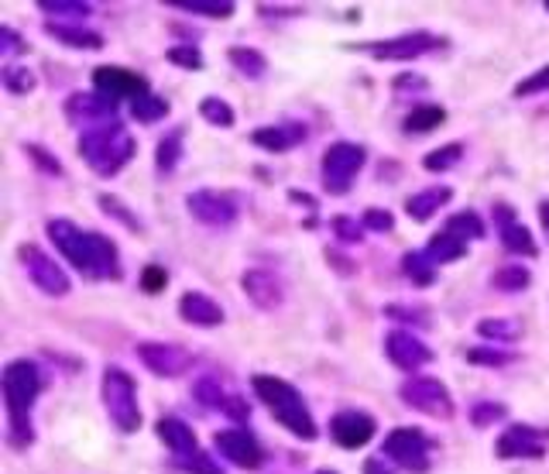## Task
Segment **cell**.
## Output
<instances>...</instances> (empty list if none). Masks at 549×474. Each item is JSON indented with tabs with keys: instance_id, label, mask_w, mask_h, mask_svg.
I'll return each mask as SVG.
<instances>
[{
	"instance_id": "cell-1",
	"label": "cell",
	"mask_w": 549,
	"mask_h": 474,
	"mask_svg": "<svg viewBox=\"0 0 549 474\" xmlns=\"http://www.w3.org/2000/svg\"><path fill=\"white\" fill-rule=\"evenodd\" d=\"M52 245L58 248L62 258H69L76 272H83L86 279H103V282H117L121 279V258H117V245L111 237H103L97 230L76 227L66 216H56L45 224Z\"/></svg>"
},
{
	"instance_id": "cell-2",
	"label": "cell",
	"mask_w": 549,
	"mask_h": 474,
	"mask_svg": "<svg viewBox=\"0 0 549 474\" xmlns=\"http://www.w3.org/2000/svg\"><path fill=\"white\" fill-rule=\"evenodd\" d=\"M251 388H254V395L271 409V416L279 419L292 437H299V440H316V423H312L310 406L302 403V395H299L285 378L254 374Z\"/></svg>"
},
{
	"instance_id": "cell-3",
	"label": "cell",
	"mask_w": 549,
	"mask_h": 474,
	"mask_svg": "<svg viewBox=\"0 0 549 474\" xmlns=\"http://www.w3.org/2000/svg\"><path fill=\"white\" fill-rule=\"evenodd\" d=\"M79 155L86 158V165L100 175L121 173L131 155H134V142L121 121H107L79 134Z\"/></svg>"
},
{
	"instance_id": "cell-4",
	"label": "cell",
	"mask_w": 549,
	"mask_h": 474,
	"mask_svg": "<svg viewBox=\"0 0 549 474\" xmlns=\"http://www.w3.org/2000/svg\"><path fill=\"white\" fill-rule=\"evenodd\" d=\"M103 406L107 416L121 433H138L142 427V406H138V385L124 368L103 372Z\"/></svg>"
},
{
	"instance_id": "cell-5",
	"label": "cell",
	"mask_w": 549,
	"mask_h": 474,
	"mask_svg": "<svg viewBox=\"0 0 549 474\" xmlns=\"http://www.w3.org/2000/svg\"><path fill=\"white\" fill-rule=\"evenodd\" d=\"M38 392H42V374L35 361L17 358L4 368V403L11 419H28L38 403Z\"/></svg>"
},
{
	"instance_id": "cell-6",
	"label": "cell",
	"mask_w": 549,
	"mask_h": 474,
	"mask_svg": "<svg viewBox=\"0 0 549 474\" xmlns=\"http://www.w3.org/2000/svg\"><path fill=\"white\" fill-rule=\"evenodd\" d=\"M367 162V152L361 148V144L354 142H337L330 144L323 152V186L326 193H333V196H340V193H347L354 183V175L361 173V165Z\"/></svg>"
},
{
	"instance_id": "cell-7",
	"label": "cell",
	"mask_w": 549,
	"mask_h": 474,
	"mask_svg": "<svg viewBox=\"0 0 549 474\" xmlns=\"http://www.w3.org/2000/svg\"><path fill=\"white\" fill-rule=\"evenodd\" d=\"M385 458L406 468L412 474H426L429 471V440H426L423 430H412V427H398L385 437Z\"/></svg>"
},
{
	"instance_id": "cell-8",
	"label": "cell",
	"mask_w": 549,
	"mask_h": 474,
	"mask_svg": "<svg viewBox=\"0 0 549 474\" xmlns=\"http://www.w3.org/2000/svg\"><path fill=\"white\" fill-rule=\"evenodd\" d=\"M17 258L28 269L31 282L42 289L45 296H66L69 292V275L62 272V265L52 255H45L38 245H21L17 248Z\"/></svg>"
},
{
	"instance_id": "cell-9",
	"label": "cell",
	"mask_w": 549,
	"mask_h": 474,
	"mask_svg": "<svg viewBox=\"0 0 549 474\" xmlns=\"http://www.w3.org/2000/svg\"><path fill=\"white\" fill-rule=\"evenodd\" d=\"M402 403L419 409L426 416L433 419H450L453 416V399L447 385L437 382V378H412L402 385Z\"/></svg>"
},
{
	"instance_id": "cell-10",
	"label": "cell",
	"mask_w": 549,
	"mask_h": 474,
	"mask_svg": "<svg viewBox=\"0 0 549 474\" xmlns=\"http://www.w3.org/2000/svg\"><path fill=\"white\" fill-rule=\"evenodd\" d=\"M189 214L196 216L199 224L206 227H230L238 220L240 206L230 193H220V189H199V193H189Z\"/></svg>"
},
{
	"instance_id": "cell-11",
	"label": "cell",
	"mask_w": 549,
	"mask_h": 474,
	"mask_svg": "<svg viewBox=\"0 0 549 474\" xmlns=\"http://www.w3.org/2000/svg\"><path fill=\"white\" fill-rule=\"evenodd\" d=\"M546 444H549V430H535V427L515 423V427H508V430L498 437L494 454L501 460H519V458L535 460L546 454Z\"/></svg>"
},
{
	"instance_id": "cell-12",
	"label": "cell",
	"mask_w": 549,
	"mask_h": 474,
	"mask_svg": "<svg viewBox=\"0 0 549 474\" xmlns=\"http://www.w3.org/2000/svg\"><path fill=\"white\" fill-rule=\"evenodd\" d=\"M213 447H216V450H220L234 468H244V471L261 468V460H265L261 444H258L248 430H220L216 437H213Z\"/></svg>"
},
{
	"instance_id": "cell-13",
	"label": "cell",
	"mask_w": 549,
	"mask_h": 474,
	"mask_svg": "<svg viewBox=\"0 0 549 474\" xmlns=\"http://www.w3.org/2000/svg\"><path fill=\"white\" fill-rule=\"evenodd\" d=\"M117 114V100L100 93V90H90V93H72L66 100V117L72 124H107Z\"/></svg>"
},
{
	"instance_id": "cell-14",
	"label": "cell",
	"mask_w": 549,
	"mask_h": 474,
	"mask_svg": "<svg viewBox=\"0 0 549 474\" xmlns=\"http://www.w3.org/2000/svg\"><path fill=\"white\" fill-rule=\"evenodd\" d=\"M385 354L392 361L395 368H402V372H416V368H423L433 361V351L416 337L412 331H392L385 337Z\"/></svg>"
},
{
	"instance_id": "cell-15",
	"label": "cell",
	"mask_w": 549,
	"mask_h": 474,
	"mask_svg": "<svg viewBox=\"0 0 549 474\" xmlns=\"http://www.w3.org/2000/svg\"><path fill=\"white\" fill-rule=\"evenodd\" d=\"M439 38L437 35H429V31H412V35H398V38H388V42H375L367 45V52L375 58H392V62H402V58H416V56H426V52H433L439 48Z\"/></svg>"
},
{
	"instance_id": "cell-16",
	"label": "cell",
	"mask_w": 549,
	"mask_h": 474,
	"mask_svg": "<svg viewBox=\"0 0 549 474\" xmlns=\"http://www.w3.org/2000/svg\"><path fill=\"white\" fill-rule=\"evenodd\" d=\"M138 358L144 361V368H152L162 378H175V374H183L189 368V354H185L183 347L165 344V341H144V344H138Z\"/></svg>"
},
{
	"instance_id": "cell-17",
	"label": "cell",
	"mask_w": 549,
	"mask_h": 474,
	"mask_svg": "<svg viewBox=\"0 0 549 474\" xmlns=\"http://www.w3.org/2000/svg\"><path fill=\"white\" fill-rule=\"evenodd\" d=\"M93 87H97L100 93L113 97V100H121V97L138 100V97H144V93H148L144 76H138V72H127V69H121V66H100V69L93 72Z\"/></svg>"
},
{
	"instance_id": "cell-18",
	"label": "cell",
	"mask_w": 549,
	"mask_h": 474,
	"mask_svg": "<svg viewBox=\"0 0 549 474\" xmlns=\"http://www.w3.org/2000/svg\"><path fill=\"white\" fill-rule=\"evenodd\" d=\"M330 433H333V440H337L340 447L357 450V447H364L367 440L375 437V419L367 416V413H357V409H343V413L333 416Z\"/></svg>"
},
{
	"instance_id": "cell-19",
	"label": "cell",
	"mask_w": 549,
	"mask_h": 474,
	"mask_svg": "<svg viewBox=\"0 0 549 474\" xmlns=\"http://www.w3.org/2000/svg\"><path fill=\"white\" fill-rule=\"evenodd\" d=\"M494 224H498V237H501V245H505L512 255H525V258H533L535 251H539L535 241H533V234H529V227L515 220L512 206L498 203V206H494Z\"/></svg>"
},
{
	"instance_id": "cell-20",
	"label": "cell",
	"mask_w": 549,
	"mask_h": 474,
	"mask_svg": "<svg viewBox=\"0 0 549 474\" xmlns=\"http://www.w3.org/2000/svg\"><path fill=\"white\" fill-rule=\"evenodd\" d=\"M240 286H244L248 300H251L258 310H275V306L285 300V289H282V282H279V275L265 272V269H251V272H244Z\"/></svg>"
},
{
	"instance_id": "cell-21",
	"label": "cell",
	"mask_w": 549,
	"mask_h": 474,
	"mask_svg": "<svg viewBox=\"0 0 549 474\" xmlns=\"http://www.w3.org/2000/svg\"><path fill=\"white\" fill-rule=\"evenodd\" d=\"M306 138V124H299V121H279V124H271V128H258L251 134V142L258 148H265V152H292L299 142Z\"/></svg>"
},
{
	"instance_id": "cell-22",
	"label": "cell",
	"mask_w": 549,
	"mask_h": 474,
	"mask_svg": "<svg viewBox=\"0 0 549 474\" xmlns=\"http://www.w3.org/2000/svg\"><path fill=\"white\" fill-rule=\"evenodd\" d=\"M158 437H162V440H165V447L172 450L175 464H183V460H193L199 454L196 433L189 430L183 419L162 416V419H158Z\"/></svg>"
},
{
	"instance_id": "cell-23",
	"label": "cell",
	"mask_w": 549,
	"mask_h": 474,
	"mask_svg": "<svg viewBox=\"0 0 549 474\" xmlns=\"http://www.w3.org/2000/svg\"><path fill=\"white\" fill-rule=\"evenodd\" d=\"M179 313L185 323H196V327H220L224 323V306L203 292H185L179 300Z\"/></svg>"
},
{
	"instance_id": "cell-24",
	"label": "cell",
	"mask_w": 549,
	"mask_h": 474,
	"mask_svg": "<svg viewBox=\"0 0 549 474\" xmlns=\"http://www.w3.org/2000/svg\"><path fill=\"white\" fill-rule=\"evenodd\" d=\"M450 196H453L450 186H429V189H423V193H416V196H408L406 214L423 224V220H429V216L437 214L443 203H450Z\"/></svg>"
},
{
	"instance_id": "cell-25",
	"label": "cell",
	"mask_w": 549,
	"mask_h": 474,
	"mask_svg": "<svg viewBox=\"0 0 549 474\" xmlns=\"http://www.w3.org/2000/svg\"><path fill=\"white\" fill-rule=\"evenodd\" d=\"M467 251V241H460L453 230H439V234H433L429 237V245H426V255H429V261L433 265H450V261L464 258Z\"/></svg>"
},
{
	"instance_id": "cell-26",
	"label": "cell",
	"mask_w": 549,
	"mask_h": 474,
	"mask_svg": "<svg viewBox=\"0 0 549 474\" xmlns=\"http://www.w3.org/2000/svg\"><path fill=\"white\" fill-rule=\"evenodd\" d=\"M45 31L56 38V42L69 45V48H90V52H97V48H103V35H97V31H86V28H69V25H45Z\"/></svg>"
},
{
	"instance_id": "cell-27",
	"label": "cell",
	"mask_w": 549,
	"mask_h": 474,
	"mask_svg": "<svg viewBox=\"0 0 549 474\" xmlns=\"http://www.w3.org/2000/svg\"><path fill=\"white\" fill-rule=\"evenodd\" d=\"M230 62H234L240 76H248V79H261L268 72V58L261 56L258 48H248V45H234V48H230Z\"/></svg>"
},
{
	"instance_id": "cell-28",
	"label": "cell",
	"mask_w": 549,
	"mask_h": 474,
	"mask_svg": "<svg viewBox=\"0 0 549 474\" xmlns=\"http://www.w3.org/2000/svg\"><path fill=\"white\" fill-rule=\"evenodd\" d=\"M443 121H447V111H443V107L423 103V107H416V111L406 117V131L408 134H426V131H437Z\"/></svg>"
},
{
	"instance_id": "cell-29",
	"label": "cell",
	"mask_w": 549,
	"mask_h": 474,
	"mask_svg": "<svg viewBox=\"0 0 549 474\" xmlns=\"http://www.w3.org/2000/svg\"><path fill=\"white\" fill-rule=\"evenodd\" d=\"M165 114H169V100L158 97V93H144L138 100H131V117L142 121V124H155Z\"/></svg>"
},
{
	"instance_id": "cell-30",
	"label": "cell",
	"mask_w": 549,
	"mask_h": 474,
	"mask_svg": "<svg viewBox=\"0 0 549 474\" xmlns=\"http://www.w3.org/2000/svg\"><path fill=\"white\" fill-rule=\"evenodd\" d=\"M169 7H179V11L203 15V17H230L234 15V4H230V0H169Z\"/></svg>"
},
{
	"instance_id": "cell-31",
	"label": "cell",
	"mask_w": 549,
	"mask_h": 474,
	"mask_svg": "<svg viewBox=\"0 0 549 474\" xmlns=\"http://www.w3.org/2000/svg\"><path fill=\"white\" fill-rule=\"evenodd\" d=\"M402 272L416 282V286H433V275H437V265L429 261V255L423 251H408L402 258Z\"/></svg>"
},
{
	"instance_id": "cell-32",
	"label": "cell",
	"mask_w": 549,
	"mask_h": 474,
	"mask_svg": "<svg viewBox=\"0 0 549 474\" xmlns=\"http://www.w3.org/2000/svg\"><path fill=\"white\" fill-rule=\"evenodd\" d=\"M179 155H183V128L169 131V134L158 142V152H155L158 173H172L175 162H179Z\"/></svg>"
},
{
	"instance_id": "cell-33",
	"label": "cell",
	"mask_w": 549,
	"mask_h": 474,
	"mask_svg": "<svg viewBox=\"0 0 549 474\" xmlns=\"http://www.w3.org/2000/svg\"><path fill=\"white\" fill-rule=\"evenodd\" d=\"M447 230H453L460 241H478L484 237V224H480V216L474 210H460V214H453L447 220Z\"/></svg>"
},
{
	"instance_id": "cell-34",
	"label": "cell",
	"mask_w": 549,
	"mask_h": 474,
	"mask_svg": "<svg viewBox=\"0 0 549 474\" xmlns=\"http://www.w3.org/2000/svg\"><path fill=\"white\" fill-rule=\"evenodd\" d=\"M529 282H533V275L522 265H508V269H498L491 275V286L501 289V292H522V289H529Z\"/></svg>"
},
{
	"instance_id": "cell-35",
	"label": "cell",
	"mask_w": 549,
	"mask_h": 474,
	"mask_svg": "<svg viewBox=\"0 0 549 474\" xmlns=\"http://www.w3.org/2000/svg\"><path fill=\"white\" fill-rule=\"evenodd\" d=\"M478 333L484 341H519L522 333V323L519 320H480L478 323Z\"/></svg>"
},
{
	"instance_id": "cell-36",
	"label": "cell",
	"mask_w": 549,
	"mask_h": 474,
	"mask_svg": "<svg viewBox=\"0 0 549 474\" xmlns=\"http://www.w3.org/2000/svg\"><path fill=\"white\" fill-rule=\"evenodd\" d=\"M460 158H464V144L450 142V144H443V148H437V152H429V155L423 158V165L429 173H447V169H453Z\"/></svg>"
},
{
	"instance_id": "cell-37",
	"label": "cell",
	"mask_w": 549,
	"mask_h": 474,
	"mask_svg": "<svg viewBox=\"0 0 549 474\" xmlns=\"http://www.w3.org/2000/svg\"><path fill=\"white\" fill-rule=\"evenodd\" d=\"M4 87L15 97H25V93L38 87V79H35V72L28 66H4Z\"/></svg>"
},
{
	"instance_id": "cell-38",
	"label": "cell",
	"mask_w": 549,
	"mask_h": 474,
	"mask_svg": "<svg viewBox=\"0 0 549 474\" xmlns=\"http://www.w3.org/2000/svg\"><path fill=\"white\" fill-rule=\"evenodd\" d=\"M199 114H203V121L216 124V128H234V111L220 97H206V100L199 103Z\"/></svg>"
},
{
	"instance_id": "cell-39",
	"label": "cell",
	"mask_w": 549,
	"mask_h": 474,
	"mask_svg": "<svg viewBox=\"0 0 549 474\" xmlns=\"http://www.w3.org/2000/svg\"><path fill=\"white\" fill-rule=\"evenodd\" d=\"M45 15H56V17H86V15H93V7L90 4H83V0H42L38 4Z\"/></svg>"
},
{
	"instance_id": "cell-40",
	"label": "cell",
	"mask_w": 549,
	"mask_h": 474,
	"mask_svg": "<svg viewBox=\"0 0 549 474\" xmlns=\"http://www.w3.org/2000/svg\"><path fill=\"white\" fill-rule=\"evenodd\" d=\"M467 361H474V364H488V368H505L515 361L512 351H494V347H470L467 351Z\"/></svg>"
},
{
	"instance_id": "cell-41",
	"label": "cell",
	"mask_w": 549,
	"mask_h": 474,
	"mask_svg": "<svg viewBox=\"0 0 549 474\" xmlns=\"http://www.w3.org/2000/svg\"><path fill=\"white\" fill-rule=\"evenodd\" d=\"M100 210H103V214H111V216H117V220H124L131 230H142V220L131 214V210H127V206L117 200V196H107V193H103V196H100Z\"/></svg>"
},
{
	"instance_id": "cell-42",
	"label": "cell",
	"mask_w": 549,
	"mask_h": 474,
	"mask_svg": "<svg viewBox=\"0 0 549 474\" xmlns=\"http://www.w3.org/2000/svg\"><path fill=\"white\" fill-rule=\"evenodd\" d=\"M169 62L179 66V69H203V56H199V48H193V45H175V48H169Z\"/></svg>"
},
{
	"instance_id": "cell-43",
	"label": "cell",
	"mask_w": 549,
	"mask_h": 474,
	"mask_svg": "<svg viewBox=\"0 0 549 474\" xmlns=\"http://www.w3.org/2000/svg\"><path fill=\"white\" fill-rule=\"evenodd\" d=\"M330 227L337 230V237L340 241H347V245H354V241H361V237H364V224H357V220H354V216H333V220H330Z\"/></svg>"
},
{
	"instance_id": "cell-44",
	"label": "cell",
	"mask_w": 549,
	"mask_h": 474,
	"mask_svg": "<svg viewBox=\"0 0 549 474\" xmlns=\"http://www.w3.org/2000/svg\"><path fill=\"white\" fill-rule=\"evenodd\" d=\"M549 90V66L529 76V79H522L519 87H515V97H533V93H546Z\"/></svg>"
},
{
	"instance_id": "cell-45",
	"label": "cell",
	"mask_w": 549,
	"mask_h": 474,
	"mask_svg": "<svg viewBox=\"0 0 549 474\" xmlns=\"http://www.w3.org/2000/svg\"><path fill=\"white\" fill-rule=\"evenodd\" d=\"M505 406L501 403H480L474 406V413H470V419H474V427H491L494 419H505Z\"/></svg>"
},
{
	"instance_id": "cell-46",
	"label": "cell",
	"mask_w": 549,
	"mask_h": 474,
	"mask_svg": "<svg viewBox=\"0 0 549 474\" xmlns=\"http://www.w3.org/2000/svg\"><path fill=\"white\" fill-rule=\"evenodd\" d=\"M179 471H185V474H224L216 464H213V458L206 454V450H199L196 458L193 460H183V464H175Z\"/></svg>"
},
{
	"instance_id": "cell-47",
	"label": "cell",
	"mask_w": 549,
	"mask_h": 474,
	"mask_svg": "<svg viewBox=\"0 0 549 474\" xmlns=\"http://www.w3.org/2000/svg\"><path fill=\"white\" fill-rule=\"evenodd\" d=\"M361 224H364L367 230H378V234H388V230H395V216L388 214V210H378V206H371Z\"/></svg>"
},
{
	"instance_id": "cell-48",
	"label": "cell",
	"mask_w": 549,
	"mask_h": 474,
	"mask_svg": "<svg viewBox=\"0 0 549 474\" xmlns=\"http://www.w3.org/2000/svg\"><path fill=\"white\" fill-rule=\"evenodd\" d=\"M25 152H28V155L35 158V162H38V165H42V169H45V173H48V175H56V179H58V175H62V162H58V158L48 155V152H45L42 144H25Z\"/></svg>"
},
{
	"instance_id": "cell-49",
	"label": "cell",
	"mask_w": 549,
	"mask_h": 474,
	"mask_svg": "<svg viewBox=\"0 0 549 474\" xmlns=\"http://www.w3.org/2000/svg\"><path fill=\"white\" fill-rule=\"evenodd\" d=\"M165 282H169V275H165V269H158V265H148V269L142 272L144 292H162V289H165Z\"/></svg>"
},
{
	"instance_id": "cell-50",
	"label": "cell",
	"mask_w": 549,
	"mask_h": 474,
	"mask_svg": "<svg viewBox=\"0 0 549 474\" xmlns=\"http://www.w3.org/2000/svg\"><path fill=\"white\" fill-rule=\"evenodd\" d=\"M0 48H4V56L11 58L25 48V42H21V35L15 28H0Z\"/></svg>"
},
{
	"instance_id": "cell-51",
	"label": "cell",
	"mask_w": 549,
	"mask_h": 474,
	"mask_svg": "<svg viewBox=\"0 0 549 474\" xmlns=\"http://www.w3.org/2000/svg\"><path fill=\"white\" fill-rule=\"evenodd\" d=\"M385 316H392V320H408V323H429L426 316H419V310H408V306H385Z\"/></svg>"
},
{
	"instance_id": "cell-52",
	"label": "cell",
	"mask_w": 549,
	"mask_h": 474,
	"mask_svg": "<svg viewBox=\"0 0 549 474\" xmlns=\"http://www.w3.org/2000/svg\"><path fill=\"white\" fill-rule=\"evenodd\" d=\"M364 474H388V464H385V458H375L364 464Z\"/></svg>"
},
{
	"instance_id": "cell-53",
	"label": "cell",
	"mask_w": 549,
	"mask_h": 474,
	"mask_svg": "<svg viewBox=\"0 0 549 474\" xmlns=\"http://www.w3.org/2000/svg\"><path fill=\"white\" fill-rule=\"evenodd\" d=\"M289 196H292V200H296L299 206H310V210H312V206H316V200H312V196H306V193H299V189H292Z\"/></svg>"
},
{
	"instance_id": "cell-54",
	"label": "cell",
	"mask_w": 549,
	"mask_h": 474,
	"mask_svg": "<svg viewBox=\"0 0 549 474\" xmlns=\"http://www.w3.org/2000/svg\"><path fill=\"white\" fill-rule=\"evenodd\" d=\"M539 220H543V227L549 234V203H539Z\"/></svg>"
},
{
	"instance_id": "cell-55",
	"label": "cell",
	"mask_w": 549,
	"mask_h": 474,
	"mask_svg": "<svg viewBox=\"0 0 549 474\" xmlns=\"http://www.w3.org/2000/svg\"><path fill=\"white\" fill-rule=\"evenodd\" d=\"M316 474H337V471H330V468H323V471H316Z\"/></svg>"
},
{
	"instance_id": "cell-56",
	"label": "cell",
	"mask_w": 549,
	"mask_h": 474,
	"mask_svg": "<svg viewBox=\"0 0 549 474\" xmlns=\"http://www.w3.org/2000/svg\"><path fill=\"white\" fill-rule=\"evenodd\" d=\"M546 11H549V4H546Z\"/></svg>"
}]
</instances>
